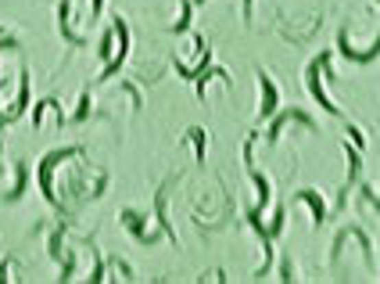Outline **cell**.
Instances as JSON below:
<instances>
[{"label":"cell","mask_w":380,"mask_h":284,"mask_svg":"<svg viewBox=\"0 0 380 284\" xmlns=\"http://www.w3.org/2000/svg\"><path fill=\"white\" fill-rule=\"evenodd\" d=\"M25 105H29V72H22V90H19V101L11 105V112H8V122L11 119H19L25 112Z\"/></svg>","instance_id":"obj_8"},{"label":"cell","mask_w":380,"mask_h":284,"mask_svg":"<svg viewBox=\"0 0 380 284\" xmlns=\"http://www.w3.org/2000/svg\"><path fill=\"white\" fill-rule=\"evenodd\" d=\"M112 36H115V29L101 36V61H108V51H112Z\"/></svg>","instance_id":"obj_14"},{"label":"cell","mask_w":380,"mask_h":284,"mask_svg":"<svg viewBox=\"0 0 380 284\" xmlns=\"http://www.w3.org/2000/svg\"><path fill=\"white\" fill-rule=\"evenodd\" d=\"M287 122H305L309 130H316V122L309 119V112H298V108H287V112H276V119L269 122L265 137H269V140H273V144H276V140H280V133H283V126H287Z\"/></svg>","instance_id":"obj_4"},{"label":"cell","mask_w":380,"mask_h":284,"mask_svg":"<svg viewBox=\"0 0 380 284\" xmlns=\"http://www.w3.org/2000/svg\"><path fill=\"white\" fill-rule=\"evenodd\" d=\"M337 47H341V54L348 58V61H355V65H366V61H373L377 54H380V36L373 40V47H370V51H352V43H348V29H341V33H337Z\"/></svg>","instance_id":"obj_6"},{"label":"cell","mask_w":380,"mask_h":284,"mask_svg":"<svg viewBox=\"0 0 380 284\" xmlns=\"http://www.w3.org/2000/svg\"><path fill=\"white\" fill-rule=\"evenodd\" d=\"M359 169H362V155L359 148H348V184L359 180Z\"/></svg>","instance_id":"obj_11"},{"label":"cell","mask_w":380,"mask_h":284,"mask_svg":"<svg viewBox=\"0 0 380 284\" xmlns=\"http://www.w3.org/2000/svg\"><path fill=\"white\" fill-rule=\"evenodd\" d=\"M86 116H90V94H83V98H79V105H75V116H72V119H75V122H83Z\"/></svg>","instance_id":"obj_13"},{"label":"cell","mask_w":380,"mask_h":284,"mask_svg":"<svg viewBox=\"0 0 380 284\" xmlns=\"http://www.w3.org/2000/svg\"><path fill=\"white\" fill-rule=\"evenodd\" d=\"M79 155H83V148H61V151L47 155V159L40 162V187H43V195H47V201H51V205H58V198H54V169H58V162L79 159Z\"/></svg>","instance_id":"obj_1"},{"label":"cell","mask_w":380,"mask_h":284,"mask_svg":"<svg viewBox=\"0 0 380 284\" xmlns=\"http://www.w3.org/2000/svg\"><path fill=\"white\" fill-rule=\"evenodd\" d=\"M11 47H19L14 40H0V51H11Z\"/></svg>","instance_id":"obj_16"},{"label":"cell","mask_w":380,"mask_h":284,"mask_svg":"<svg viewBox=\"0 0 380 284\" xmlns=\"http://www.w3.org/2000/svg\"><path fill=\"white\" fill-rule=\"evenodd\" d=\"M0 126H8V116H4V112H0Z\"/></svg>","instance_id":"obj_17"},{"label":"cell","mask_w":380,"mask_h":284,"mask_svg":"<svg viewBox=\"0 0 380 284\" xmlns=\"http://www.w3.org/2000/svg\"><path fill=\"white\" fill-rule=\"evenodd\" d=\"M122 223L130 227L140 241H151V234H144V223H140V216H136V212H130V209H126V212H122Z\"/></svg>","instance_id":"obj_10"},{"label":"cell","mask_w":380,"mask_h":284,"mask_svg":"<svg viewBox=\"0 0 380 284\" xmlns=\"http://www.w3.org/2000/svg\"><path fill=\"white\" fill-rule=\"evenodd\" d=\"M259 83H262V108H259V119H273V112L280 108V90H276V83L269 80L265 72H259Z\"/></svg>","instance_id":"obj_5"},{"label":"cell","mask_w":380,"mask_h":284,"mask_svg":"<svg viewBox=\"0 0 380 284\" xmlns=\"http://www.w3.org/2000/svg\"><path fill=\"white\" fill-rule=\"evenodd\" d=\"M69 4H72V0H61V4H58V19H61V36H65L69 43H79V36L72 33V25H69Z\"/></svg>","instance_id":"obj_9"},{"label":"cell","mask_w":380,"mask_h":284,"mask_svg":"<svg viewBox=\"0 0 380 284\" xmlns=\"http://www.w3.org/2000/svg\"><path fill=\"white\" fill-rule=\"evenodd\" d=\"M101 11H104V0H93V22L101 19Z\"/></svg>","instance_id":"obj_15"},{"label":"cell","mask_w":380,"mask_h":284,"mask_svg":"<svg viewBox=\"0 0 380 284\" xmlns=\"http://www.w3.org/2000/svg\"><path fill=\"white\" fill-rule=\"evenodd\" d=\"M298 198H302V201L309 205L312 223H316V227H323V219H326V201H323V195H320V191H312V187H305V191L298 195Z\"/></svg>","instance_id":"obj_7"},{"label":"cell","mask_w":380,"mask_h":284,"mask_svg":"<svg viewBox=\"0 0 380 284\" xmlns=\"http://www.w3.org/2000/svg\"><path fill=\"white\" fill-rule=\"evenodd\" d=\"M326 61H330V54H320V58H316L312 65L305 69V80H309V94H312L316 101H320V108H323V112H330V116H341V108H337L334 101L326 98V94H323V83H320V72L326 69Z\"/></svg>","instance_id":"obj_2"},{"label":"cell","mask_w":380,"mask_h":284,"mask_svg":"<svg viewBox=\"0 0 380 284\" xmlns=\"http://www.w3.org/2000/svg\"><path fill=\"white\" fill-rule=\"evenodd\" d=\"M112 29H115V36H119V54L108 61V65L101 69V80H108V76H115L119 69H122V61H126V54H130V29H126V22L122 19H115L112 22Z\"/></svg>","instance_id":"obj_3"},{"label":"cell","mask_w":380,"mask_h":284,"mask_svg":"<svg viewBox=\"0 0 380 284\" xmlns=\"http://www.w3.org/2000/svg\"><path fill=\"white\" fill-rule=\"evenodd\" d=\"M190 140H194V155H198V162H201L204 159V130H201V126L190 130Z\"/></svg>","instance_id":"obj_12"}]
</instances>
